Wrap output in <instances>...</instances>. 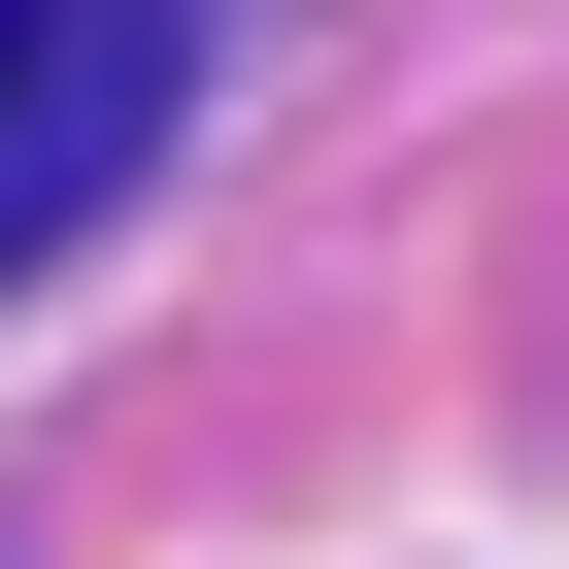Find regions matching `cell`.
Masks as SVG:
<instances>
[{
  "instance_id": "6da1fadb",
  "label": "cell",
  "mask_w": 569,
  "mask_h": 569,
  "mask_svg": "<svg viewBox=\"0 0 569 569\" xmlns=\"http://www.w3.org/2000/svg\"><path fill=\"white\" fill-rule=\"evenodd\" d=\"M201 101V0H0V268L101 234V168Z\"/></svg>"
}]
</instances>
